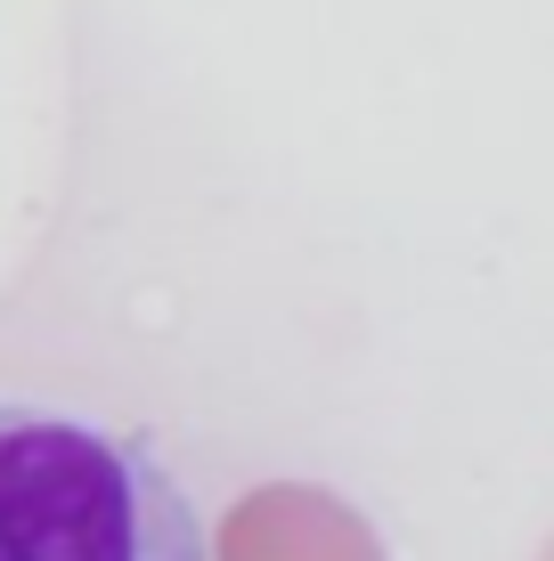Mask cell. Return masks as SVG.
Wrapping results in <instances>:
<instances>
[{
	"label": "cell",
	"instance_id": "cell-1",
	"mask_svg": "<svg viewBox=\"0 0 554 561\" xmlns=\"http://www.w3.org/2000/svg\"><path fill=\"white\" fill-rule=\"evenodd\" d=\"M0 561H204V520L139 439L0 408Z\"/></svg>",
	"mask_w": 554,
	"mask_h": 561
}]
</instances>
